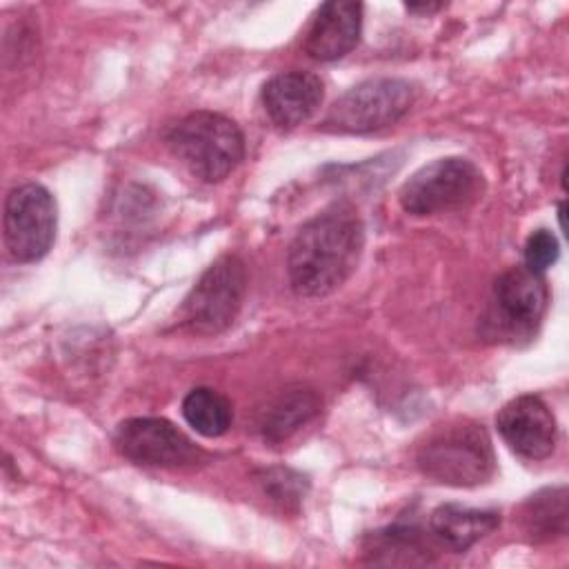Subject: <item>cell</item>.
<instances>
[{
  "mask_svg": "<svg viewBox=\"0 0 569 569\" xmlns=\"http://www.w3.org/2000/svg\"><path fill=\"white\" fill-rule=\"evenodd\" d=\"M365 244V227L351 204L338 202L307 220L287 251L291 289L302 298L336 291L356 269Z\"/></svg>",
  "mask_w": 569,
  "mask_h": 569,
  "instance_id": "obj_1",
  "label": "cell"
},
{
  "mask_svg": "<svg viewBox=\"0 0 569 569\" xmlns=\"http://www.w3.org/2000/svg\"><path fill=\"white\" fill-rule=\"evenodd\" d=\"M418 469L442 485L473 487L496 471V456L482 425L462 420L433 431L416 456Z\"/></svg>",
  "mask_w": 569,
  "mask_h": 569,
  "instance_id": "obj_2",
  "label": "cell"
},
{
  "mask_svg": "<svg viewBox=\"0 0 569 569\" xmlns=\"http://www.w3.org/2000/svg\"><path fill=\"white\" fill-rule=\"evenodd\" d=\"M173 156L200 180L220 182L244 156V138L238 124L213 111L184 116L167 136Z\"/></svg>",
  "mask_w": 569,
  "mask_h": 569,
  "instance_id": "obj_3",
  "label": "cell"
},
{
  "mask_svg": "<svg viewBox=\"0 0 569 569\" xmlns=\"http://www.w3.org/2000/svg\"><path fill=\"white\" fill-rule=\"evenodd\" d=\"M485 178L467 158H440L418 169L398 193L400 207L411 216H433L465 209L480 198Z\"/></svg>",
  "mask_w": 569,
  "mask_h": 569,
  "instance_id": "obj_4",
  "label": "cell"
},
{
  "mask_svg": "<svg viewBox=\"0 0 569 569\" xmlns=\"http://www.w3.org/2000/svg\"><path fill=\"white\" fill-rule=\"evenodd\" d=\"M413 102V87L402 78H369L345 91L327 111L322 129L369 133L398 122Z\"/></svg>",
  "mask_w": 569,
  "mask_h": 569,
  "instance_id": "obj_5",
  "label": "cell"
},
{
  "mask_svg": "<svg viewBox=\"0 0 569 569\" xmlns=\"http://www.w3.org/2000/svg\"><path fill=\"white\" fill-rule=\"evenodd\" d=\"M247 291V267L238 256H222L193 284L182 305V325L200 336L231 327Z\"/></svg>",
  "mask_w": 569,
  "mask_h": 569,
  "instance_id": "obj_6",
  "label": "cell"
},
{
  "mask_svg": "<svg viewBox=\"0 0 569 569\" xmlns=\"http://www.w3.org/2000/svg\"><path fill=\"white\" fill-rule=\"evenodd\" d=\"M547 302L549 289L545 276L525 264L511 267L493 282L487 327L498 338H531L547 311Z\"/></svg>",
  "mask_w": 569,
  "mask_h": 569,
  "instance_id": "obj_7",
  "label": "cell"
},
{
  "mask_svg": "<svg viewBox=\"0 0 569 569\" xmlns=\"http://www.w3.org/2000/svg\"><path fill=\"white\" fill-rule=\"evenodd\" d=\"M56 202L38 182L16 187L4 200V247L18 262L40 260L56 238Z\"/></svg>",
  "mask_w": 569,
  "mask_h": 569,
  "instance_id": "obj_8",
  "label": "cell"
},
{
  "mask_svg": "<svg viewBox=\"0 0 569 569\" xmlns=\"http://www.w3.org/2000/svg\"><path fill=\"white\" fill-rule=\"evenodd\" d=\"M116 449L136 465L187 467L204 456L176 425L164 418H129L113 433Z\"/></svg>",
  "mask_w": 569,
  "mask_h": 569,
  "instance_id": "obj_9",
  "label": "cell"
},
{
  "mask_svg": "<svg viewBox=\"0 0 569 569\" xmlns=\"http://www.w3.org/2000/svg\"><path fill=\"white\" fill-rule=\"evenodd\" d=\"M496 425L505 445L520 458L542 460L556 447V418L538 396L509 400L500 409Z\"/></svg>",
  "mask_w": 569,
  "mask_h": 569,
  "instance_id": "obj_10",
  "label": "cell"
},
{
  "mask_svg": "<svg viewBox=\"0 0 569 569\" xmlns=\"http://www.w3.org/2000/svg\"><path fill=\"white\" fill-rule=\"evenodd\" d=\"M322 96L325 89L318 76L309 71H284L262 87V107L273 124L291 129L318 111Z\"/></svg>",
  "mask_w": 569,
  "mask_h": 569,
  "instance_id": "obj_11",
  "label": "cell"
},
{
  "mask_svg": "<svg viewBox=\"0 0 569 569\" xmlns=\"http://www.w3.org/2000/svg\"><path fill=\"white\" fill-rule=\"evenodd\" d=\"M362 4L360 2H325L318 7L305 38V51L320 62L347 56L360 38Z\"/></svg>",
  "mask_w": 569,
  "mask_h": 569,
  "instance_id": "obj_12",
  "label": "cell"
},
{
  "mask_svg": "<svg viewBox=\"0 0 569 569\" xmlns=\"http://www.w3.org/2000/svg\"><path fill=\"white\" fill-rule=\"evenodd\" d=\"M320 413V396L302 385L287 387L260 411L258 431L264 442L282 445Z\"/></svg>",
  "mask_w": 569,
  "mask_h": 569,
  "instance_id": "obj_13",
  "label": "cell"
},
{
  "mask_svg": "<svg viewBox=\"0 0 569 569\" xmlns=\"http://www.w3.org/2000/svg\"><path fill=\"white\" fill-rule=\"evenodd\" d=\"M500 513L489 509H471L462 505H440L431 511V536L451 551H467L480 538L498 529Z\"/></svg>",
  "mask_w": 569,
  "mask_h": 569,
  "instance_id": "obj_14",
  "label": "cell"
},
{
  "mask_svg": "<svg viewBox=\"0 0 569 569\" xmlns=\"http://www.w3.org/2000/svg\"><path fill=\"white\" fill-rule=\"evenodd\" d=\"M520 527L533 542H547L567 533V487L536 491L520 507Z\"/></svg>",
  "mask_w": 569,
  "mask_h": 569,
  "instance_id": "obj_15",
  "label": "cell"
},
{
  "mask_svg": "<svg viewBox=\"0 0 569 569\" xmlns=\"http://www.w3.org/2000/svg\"><path fill=\"white\" fill-rule=\"evenodd\" d=\"M182 416L204 438L222 436L233 422V407L227 396L211 387H196L182 400Z\"/></svg>",
  "mask_w": 569,
  "mask_h": 569,
  "instance_id": "obj_16",
  "label": "cell"
},
{
  "mask_svg": "<svg viewBox=\"0 0 569 569\" xmlns=\"http://www.w3.org/2000/svg\"><path fill=\"white\" fill-rule=\"evenodd\" d=\"M369 551H378V553H389L391 558L387 562L396 560V553L405 556V562L413 565L416 560L411 558V553H422L427 551V545L420 536L418 529L413 527H387L382 531H376L371 536V547Z\"/></svg>",
  "mask_w": 569,
  "mask_h": 569,
  "instance_id": "obj_17",
  "label": "cell"
},
{
  "mask_svg": "<svg viewBox=\"0 0 569 569\" xmlns=\"http://www.w3.org/2000/svg\"><path fill=\"white\" fill-rule=\"evenodd\" d=\"M558 253L560 244L556 236L547 229H538L525 242V267L536 273H545L558 260Z\"/></svg>",
  "mask_w": 569,
  "mask_h": 569,
  "instance_id": "obj_18",
  "label": "cell"
},
{
  "mask_svg": "<svg viewBox=\"0 0 569 569\" xmlns=\"http://www.w3.org/2000/svg\"><path fill=\"white\" fill-rule=\"evenodd\" d=\"M300 476L289 469H271L264 473V491L278 502H298L300 500Z\"/></svg>",
  "mask_w": 569,
  "mask_h": 569,
  "instance_id": "obj_19",
  "label": "cell"
},
{
  "mask_svg": "<svg viewBox=\"0 0 569 569\" xmlns=\"http://www.w3.org/2000/svg\"><path fill=\"white\" fill-rule=\"evenodd\" d=\"M445 4H407V11H413V13H431V11H438V9H442Z\"/></svg>",
  "mask_w": 569,
  "mask_h": 569,
  "instance_id": "obj_20",
  "label": "cell"
}]
</instances>
